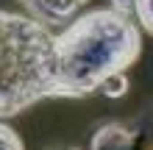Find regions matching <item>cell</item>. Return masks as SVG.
<instances>
[{"mask_svg":"<svg viewBox=\"0 0 153 150\" xmlns=\"http://www.w3.org/2000/svg\"><path fill=\"white\" fill-rule=\"evenodd\" d=\"M56 92L53 98H86L111 75L125 72L142 56V33L131 14L95 8L75 17L53 39Z\"/></svg>","mask_w":153,"mask_h":150,"instance_id":"cell-1","label":"cell"},{"mask_svg":"<svg viewBox=\"0 0 153 150\" xmlns=\"http://www.w3.org/2000/svg\"><path fill=\"white\" fill-rule=\"evenodd\" d=\"M53 33L31 14L0 8V120L17 117L56 92Z\"/></svg>","mask_w":153,"mask_h":150,"instance_id":"cell-2","label":"cell"},{"mask_svg":"<svg viewBox=\"0 0 153 150\" xmlns=\"http://www.w3.org/2000/svg\"><path fill=\"white\" fill-rule=\"evenodd\" d=\"M20 3L28 8L33 20L53 25V22H64L70 17H75L78 8H84L89 0H20Z\"/></svg>","mask_w":153,"mask_h":150,"instance_id":"cell-3","label":"cell"},{"mask_svg":"<svg viewBox=\"0 0 153 150\" xmlns=\"http://www.w3.org/2000/svg\"><path fill=\"white\" fill-rule=\"evenodd\" d=\"M131 11L137 22L145 28V33L153 36V0H131Z\"/></svg>","mask_w":153,"mask_h":150,"instance_id":"cell-4","label":"cell"},{"mask_svg":"<svg viewBox=\"0 0 153 150\" xmlns=\"http://www.w3.org/2000/svg\"><path fill=\"white\" fill-rule=\"evenodd\" d=\"M0 150H25L20 134L11 125H6L3 120H0Z\"/></svg>","mask_w":153,"mask_h":150,"instance_id":"cell-5","label":"cell"},{"mask_svg":"<svg viewBox=\"0 0 153 150\" xmlns=\"http://www.w3.org/2000/svg\"><path fill=\"white\" fill-rule=\"evenodd\" d=\"M100 89L109 95V98H120V95H125V89H128V81H125V75L120 72V75H111Z\"/></svg>","mask_w":153,"mask_h":150,"instance_id":"cell-6","label":"cell"},{"mask_svg":"<svg viewBox=\"0 0 153 150\" xmlns=\"http://www.w3.org/2000/svg\"><path fill=\"white\" fill-rule=\"evenodd\" d=\"M137 150H153V120H150V125L137 136Z\"/></svg>","mask_w":153,"mask_h":150,"instance_id":"cell-7","label":"cell"},{"mask_svg":"<svg viewBox=\"0 0 153 150\" xmlns=\"http://www.w3.org/2000/svg\"><path fill=\"white\" fill-rule=\"evenodd\" d=\"M70 150H81V147H70Z\"/></svg>","mask_w":153,"mask_h":150,"instance_id":"cell-8","label":"cell"}]
</instances>
